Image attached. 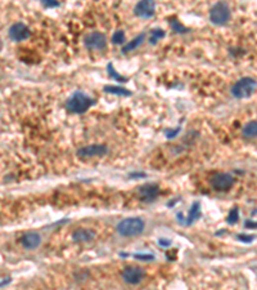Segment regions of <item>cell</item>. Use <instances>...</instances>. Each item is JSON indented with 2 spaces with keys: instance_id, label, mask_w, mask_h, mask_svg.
I'll use <instances>...</instances> for the list:
<instances>
[{
  "instance_id": "cell-1",
  "label": "cell",
  "mask_w": 257,
  "mask_h": 290,
  "mask_svg": "<svg viewBox=\"0 0 257 290\" xmlns=\"http://www.w3.org/2000/svg\"><path fill=\"white\" fill-rule=\"evenodd\" d=\"M95 105V100L89 97L87 94H85L84 92L77 90L75 93H72V96L70 97L66 102V110H67L70 114H80L86 113L87 110L91 106Z\"/></svg>"
},
{
  "instance_id": "cell-2",
  "label": "cell",
  "mask_w": 257,
  "mask_h": 290,
  "mask_svg": "<svg viewBox=\"0 0 257 290\" xmlns=\"http://www.w3.org/2000/svg\"><path fill=\"white\" fill-rule=\"evenodd\" d=\"M144 229L145 222L140 217H128V218L122 219L121 222H119V225L116 226V230L122 237L139 236L144 232Z\"/></svg>"
},
{
  "instance_id": "cell-3",
  "label": "cell",
  "mask_w": 257,
  "mask_h": 290,
  "mask_svg": "<svg viewBox=\"0 0 257 290\" xmlns=\"http://www.w3.org/2000/svg\"><path fill=\"white\" fill-rule=\"evenodd\" d=\"M257 84L255 79L252 77H242L237 83L231 87V94L238 98V100H244L254 96L256 92Z\"/></svg>"
},
{
  "instance_id": "cell-4",
  "label": "cell",
  "mask_w": 257,
  "mask_h": 290,
  "mask_svg": "<svg viewBox=\"0 0 257 290\" xmlns=\"http://www.w3.org/2000/svg\"><path fill=\"white\" fill-rule=\"evenodd\" d=\"M230 8H229L228 4L225 3V1H218L210 10V21L214 25H226L229 22V19H230Z\"/></svg>"
},
{
  "instance_id": "cell-5",
  "label": "cell",
  "mask_w": 257,
  "mask_h": 290,
  "mask_svg": "<svg viewBox=\"0 0 257 290\" xmlns=\"http://www.w3.org/2000/svg\"><path fill=\"white\" fill-rule=\"evenodd\" d=\"M235 178L230 173H216L211 178L212 188L217 192H226L234 186Z\"/></svg>"
},
{
  "instance_id": "cell-6",
  "label": "cell",
  "mask_w": 257,
  "mask_h": 290,
  "mask_svg": "<svg viewBox=\"0 0 257 290\" xmlns=\"http://www.w3.org/2000/svg\"><path fill=\"white\" fill-rule=\"evenodd\" d=\"M145 272L138 266H128L122 271V279L128 285H138L144 280Z\"/></svg>"
},
{
  "instance_id": "cell-7",
  "label": "cell",
  "mask_w": 257,
  "mask_h": 290,
  "mask_svg": "<svg viewBox=\"0 0 257 290\" xmlns=\"http://www.w3.org/2000/svg\"><path fill=\"white\" fill-rule=\"evenodd\" d=\"M84 44L90 51H102L107 47V38L102 32H90L84 39Z\"/></svg>"
},
{
  "instance_id": "cell-8",
  "label": "cell",
  "mask_w": 257,
  "mask_h": 290,
  "mask_svg": "<svg viewBox=\"0 0 257 290\" xmlns=\"http://www.w3.org/2000/svg\"><path fill=\"white\" fill-rule=\"evenodd\" d=\"M134 13L139 18H152L156 13V0H139L134 8Z\"/></svg>"
},
{
  "instance_id": "cell-9",
  "label": "cell",
  "mask_w": 257,
  "mask_h": 290,
  "mask_svg": "<svg viewBox=\"0 0 257 290\" xmlns=\"http://www.w3.org/2000/svg\"><path fill=\"white\" fill-rule=\"evenodd\" d=\"M108 152V147L106 145H89L84 146V147L77 150V156L79 158L86 159V158H95V156H104Z\"/></svg>"
},
{
  "instance_id": "cell-10",
  "label": "cell",
  "mask_w": 257,
  "mask_h": 290,
  "mask_svg": "<svg viewBox=\"0 0 257 290\" xmlns=\"http://www.w3.org/2000/svg\"><path fill=\"white\" fill-rule=\"evenodd\" d=\"M139 199L144 203H153L160 193V187L156 183H144L138 188Z\"/></svg>"
},
{
  "instance_id": "cell-11",
  "label": "cell",
  "mask_w": 257,
  "mask_h": 290,
  "mask_svg": "<svg viewBox=\"0 0 257 290\" xmlns=\"http://www.w3.org/2000/svg\"><path fill=\"white\" fill-rule=\"evenodd\" d=\"M30 36H31V31L25 23L17 22L10 26L9 38L12 39L13 42H23L26 39H29Z\"/></svg>"
},
{
  "instance_id": "cell-12",
  "label": "cell",
  "mask_w": 257,
  "mask_h": 290,
  "mask_svg": "<svg viewBox=\"0 0 257 290\" xmlns=\"http://www.w3.org/2000/svg\"><path fill=\"white\" fill-rule=\"evenodd\" d=\"M42 236L38 232H26L25 235H22L19 242L22 245L25 249H29V250H32V249L39 248L42 245Z\"/></svg>"
},
{
  "instance_id": "cell-13",
  "label": "cell",
  "mask_w": 257,
  "mask_h": 290,
  "mask_svg": "<svg viewBox=\"0 0 257 290\" xmlns=\"http://www.w3.org/2000/svg\"><path fill=\"white\" fill-rule=\"evenodd\" d=\"M202 217V210H201V203L199 201H194L190 206L189 213H188V217H185V219H181L180 223H183L184 226H190L193 223H196L199 218Z\"/></svg>"
},
{
  "instance_id": "cell-14",
  "label": "cell",
  "mask_w": 257,
  "mask_h": 290,
  "mask_svg": "<svg viewBox=\"0 0 257 290\" xmlns=\"http://www.w3.org/2000/svg\"><path fill=\"white\" fill-rule=\"evenodd\" d=\"M95 231L90 229H79L72 232V240L75 242H90L95 238Z\"/></svg>"
},
{
  "instance_id": "cell-15",
  "label": "cell",
  "mask_w": 257,
  "mask_h": 290,
  "mask_svg": "<svg viewBox=\"0 0 257 290\" xmlns=\"http://www.w3.org/2000/svg\"><path fill=\"white\" fill-rule=\"evenodd\" d=\"M103 90L106 93L115 94V96H122V97H130L131 96V90H128L122 87H117V85H106L103 88Z\"/></svg>"
},
{
  "instance_id": "cell-16",
  "label": "cell",
  "mask_w": 257,
  "mask_h": 290,
  "mask_svg": "<svg viewBox=\"0 0 257 290\" xmlns=\"http://www.w3.org/2000/svg\"><path fill=\"white\" fill-rule=\"evenodd\" d=\"M144 39H145V34L143 32V34H140V35L136 36L135 39H132L131 42H128V44H124V47H122V53H128V52L136 49L139 45H141V43L144 42Z\"/></svg>"
},
{
  "instance_id": "cell-17",
  "label": "cell",
  "mask_w": 257,
  "mask_h": 290,
  "mask_svg": "<svg viewBox=\"0 0 257 290\" xmlns=\"http://www.w3.org/2000/svg\"><path fill=\"white\" fill-rule=\"evenodd\" d=\"M242 133H243V135L246 137V138H255L257 134L256 121L247 122V124L243 126V130H242Z\"/></svg>"
},
{
  "instance_id": "cell-18",
  "label": "cell",
  "mask_w": 257,
  "mask_h": 290,
  "mask_svg": "<svg viewBox=\"0 0 257 290\" xmlns=\"http://www.w3.org/2000/svg\"><path fill=\"white\" fill-rule=\"evenodd\" d=\"M111 42L116 45H124L126 43V35L125 31H122V30H117L112 35L111 38Z\"/></svg>"
},
{
  "instance_id": "cell-19",
  "label": "cell",
  "mask_w": 257,
  "mask_h": 290,
  "mask_svg": "<svg viewBox=\"0 0 257 290\" xmlns=\"http://www.w3.org/2000/svg\"><path fill=\"white\" fill-rule=\"evenodd\" d=\"M107 70H108L109 76L112 77L113 80L119 81V83H125V81L128 80V77L121 76V75H120L119 72H116V70H115V68H113V64L112 63H109L108 64V67H107Z\"/></svg>"
},
{
  "instance_id": "cell-20",
  "label": "cell",
  "mask_w": 257,
  "mask_h": 290,
  "mask_svg": "<svg viewBox=\"0 0 257 290\" xmlns=\"http://www.w3.org/2000/svg\"><path fill=\"white\" fill-rule=\"evenodd\" d=\"M238 221H239V209H238V206H235V208H233V209L230 210V213H229L228 218H226V222H228V225H235Z\"/></svg>"
},
{
  "instance_id": "cell-21",
  "label": "cell",
  "mask_w": 257,
  "mask_h": 290,
  "mask_svg": "<svg viewBox=\"0 0 257 290\" xmlns=\"http://www.w3.org/2000/svg\"><path fill=\"white\" fill-rule=\"evenodd\" d=\"M165 38V31L162 29H156V30H152L151 31V39H149V42L152 43V44H156V43L160 40V39Z\"/></svg>"
},
{
  "instance_id": "cell-22",
  "label": "cell",
  "mask_w": 257,
  "mask_h": 290,
  "mask_svg": "<svg viewBox=\"0 0 257 290\" xmlns=\"http://www.w3.org/2000/svg\"><path fill=\"white\" fill-rule=\"evenodd\" d=\"M170 26H171V29H172V31L175 32H188L189 30L186 29V27H184L183 25H180L177 21H175V19H171L170 21Z\"/></svg>"
},
{
  "instance_id": "cell-23",
  "label": "cell",
  "mask_w": 257,
  "mask_h": 290,
  "mask_svg": "<svg viewBox=\"0 0 257 290\" xmlns=\"http://www.w3.org/2000/svg\"><path fill=\"white\" fill-rule=\"evenodd\" d=\"M134 255L136 259L139 261H154V255L153 254H143V253H135Z\"/></svg>"
},
{
  "instance_id": "cell-24",
  "label": "cell",
  "mask_w": 257,
  "mask_h": 290,
  "mask_svg": "<svg viewBox=\"0 0 257 290\" xmlns=\"http://www.w3.org/2000/svg\"><path fill=\"white\" fill-rule=\"evenodd\" d=\"M237 238L239 241L250 244V242H252L255 240V235H244V233H242V235H237Z\"/></svg>"
},
{
  "instance_id": "cell-25",
  "label": "cell",
  "mask_w": 257,
  "mask_h": 290,
  "mask_svg": "<svg viewBox=\"0 0 257 290\" xmlns=\"http://www.w3.org/2000/svg\"><path fill=\"white\" fill-rule=\"evenodd\" d=\"M43 5L46 8H54V6L59 5L57 0H43Z\"/></svg>"
},
{
  "instance_id": "cell-26",
  "label": "cell",
  "mask_w": 257,
  "mask_h": 290,
  "mask_svg": "<svg viewBox=\"0 0 257 290\" xmlns=\"http://www.w3.org/2000/svg\"><path fill=\"white\" fill-rule=\"evenodd\" d=\"M244 227L248 230H252V229H256V222L255 221H251V219H247L246 222H244Z\"/></svg>"
},
{
  "instance_id": "cell-27",
  "label": "cell",
  "mask_w": 257,
  "mask_h": 290,
  "mask_svg": "<svg viewBox=\"0 0 257 290\" xmlns=\"http://www.w3.org/2000/svg\"><path fill=\"white\" fill-rule=\"evenodd\" d=\"M158 244H160L162 248H169L171 245V241L170 240H166V238H160V240H158Z\"/></svg>"
},
{
  "instance_id": "cell-28",
  "label": "cell",
  "mask_w": 257,
  "mask_h": 290,
  "mask_svg": "<svg viewBox=\"0 0 257 290\" xmlns=\"http://www.w3.org/2000/svg\"><path fill=\"white\" fill-rule=\"evenodd\" d=\"M179 132H180V128H177L176 130H172V132H170V134H167V138H173V137H176V134Z\"/></svg>"
},
{
  "instance_id": "cell-29",
  "label": "cell",
  "mask_w": 257,
  "mask_h": 290,
  "mask_svg": "<svg viewBox=\"0 0 257 290\" xmlns=\"http://www.w3.org/2000/svg\"><path fill=\"white\" fill-rule=\"evenodd\" d=\"M10 283V279H8V280H3L1 283H0V287H3V285H6V284H9Z\"/></svg>"
},
{
  "instance_id": "cell-30",
  "label": "cell",
  "mask_w": 257,
  "mask_h": 290,
  "mask_svg": "<svg viewBox=\"0 0 257 290\" xmlns=\"http://www.w3.org/2000/svg\"><path fill=\"white\" fill-rule=\"evenodd\" d=\"M1 47H3V44H1V40H0V51H1Z\"/></svg>"
}]
</instances>
